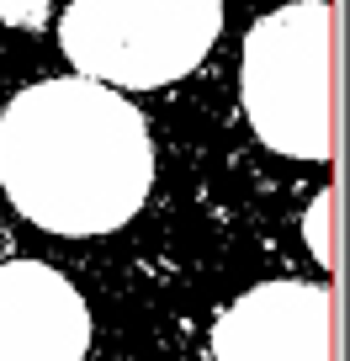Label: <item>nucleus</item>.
Listing matches in <instances>:
<instances>
[{
	"label": "nucleus",
	"instance_id": "1",
	"mask_svg": "<svg viewBox=\"0 0 350 361\" xmlns=\"http://www.w3.org/2000/svg\"><path fill=\"white\" fill-rule=\"evenodd\" d=\"M149 180V128L112 85L85 75L37 80L0 117V186L48 234H112L144 207Z\"/></svg>",
	"mask_w": 350,
	"mask_h": 361
},
{
	"label": "nucleus",
	"instance_id": "2",
	"mask_svg": "<svg viewBox=\"0 0 350 361\" xmlns=\"http://www.w3.org/2000/svg\"><path fill=\"white\" fill-rule=\"evenodd\" d=\"M223 32V0H75L58 22L69 64L96 85L154 90L192 75Z\"/></svg>",
	"mask_w": 350,
	"mask_h": 361
},
{
	"label": "nucleus",
	"instance_id": "3",
	"mask_svg": "<svg viewBox=\"0 0 350 361\" xmlns=\"http://www.w3.org/2000/svg\"><path fill=\"white\" fill-rule=\"evenodd\" d=\"M244 117L287 159H329V6L292 0L244 37Z\"/></svg>",
	"mask_w": 350,
	"mask_h": 361
},
{
	"label": "nucleus",
	"instance_id": "4",
	"mask_svg": "<svg viewBox=\"0 0 350 361\" xmlns=\"http://www.w3.org/2000/svg\"><path fill=\"white\" fill-rule=\"evenodd\" d=\"M213 361H329V293L318 282H260L213 324Z\"/></svg>",
	"mask_w": 350,
	"mask_h": 361
},
{
	"label": "nucleus",
	"instance_id": "5",
	"mask_svg": "<svg viewBox=\"0 0 350 361\" xmlns=\"http://www.w3.org/2000/svg\"><path fill=\"white\" fill-rule=\"evenodd\" d=\"M85 298L43 260L0 266V361H85Z\"/></svg>",
	"mask_w": 350,
	"mask_h": 361
},
{
	"label": "nucleus",
	"instance_id": "6",
	"mask_svg": "<svg viewBox=\"0 0 350 361\" xmlns=\"http://www.w3.org/2000/svg\"><path fill=\"white\" fill-rule=\"evenodd\" d=\"M0 16L11 27H43L48 22V0H0Z\"/></svg>",
	"mask_w": 350,
	"mask_h": 361
},
{
	"label": "nucleus",
	"instance_id": "7",
	"mask_svg": "<svg viewBox=\"0 0 350 361\" xmlns=\"http://www.w3.org/2000/svg\"><path fill=\"white\" fill-rule=\"evenodd\" d=\"M324 213H329V202H313V224H308V228H313V255H318V260H329V245H324Z\"/></svg>",
	"mask_w": 350,
	"mask_h": 361
}]
</instances>
